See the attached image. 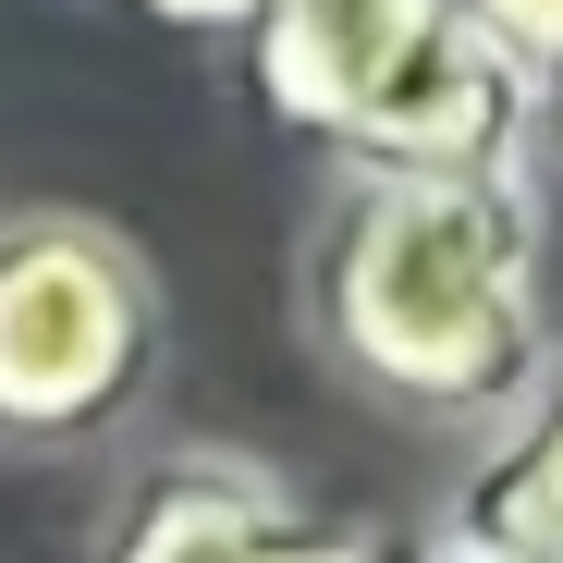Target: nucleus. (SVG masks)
Masks as SVG:
<instances>
[{
	"mask_svg": "<svg viewBox=\"0 0 563 563\" xmlns=\"http://www.w3.org/2000/svg\"><path fill=\"white\" fill-rule=\"evenodd\" d=\"M307 343L405 417L503 429L539 380V184L343 172L307 233Z\"/></svg>",
	"mask_w": 563,
	"mask_h": 563,
	"instance_id": "nucleus-1",
	"label": "nucleus"
},
{
	"mask_svg": "<svg viewBox=\"0 0 563 563\" xmlns=\"http://www.w3.org/2000/svg\"><path fill=\"white\" fill-rule=\"evenodd\" d=\"M159 380V282L86 209L0 221V441H99Z\"/></svg>",
	"mask_w": 563,
	"mask_h": 563,
	"instance_id": "nucleus-2",
	"label": "nucleus"
},
{
	"mask_svg": "<svg viewBox=\"0 0 563 563\" xmlns=\"http://www.w3.org/2000/svg\"><path fill=\"white\" fill-rule=\"evenodd\" d=\"M453 37V0H257L245 13V74L269 123L319 135L331 159L367 147V123L393 111V86Z\"/></svg>",
	"mask_w": 563,
	"mask_h": 563,
	"instance_id": "nucleus-3",
	"label": "nucleus"
},
{
	"mask_svg": "<svg viewBox=\"0 0 563 563\" xmlns=\"http://www.w3.org/2000/svg\"><path fill=\"white\" fill-rule=\"evenodd\" d=\"M295 527L307 515H295V490H282L269 465H245V453H172V465H147V478L123 490L99 563H257L269 539H295Z\"/></svg>",
	"mask_w": 563,
	"mask_h": 563,
	"instance_id": "nucleus-4",
	"label": "nucleus"
},
{
	"mask_svg": "<svg viewBox=\"0 0 563 563\" xmlns=\"http://www.w3.org/2000/svg\"><path fill=\"white\" fill-rule=\"evenodd\" d=\"M441 551H563V343L539 355L490 453L465 465V490L441 503Z\"/></svg>",
	"mask_w": 563,
	"mask_h": 563,
	"instance_id": "nucleus-5",
	"label": "nucleus"
},
{
	"mask_svg": "<svg viewBox=\"0 0 563 563\" xmlns=\"http://www.w3.org/2000/svg\"><path fill=\"white\" fill-rule=\"evenodd\" d=\"M453 13L478 25V49H490L503 74H527V86L563 74V0H453Z\"/></svg>",
	"mask_w": 563,
	"mask_h": 563,
	"instance_id": "nucleus-6",
	"label": "nucleus"
},
{
	"mask_svg": "<svg viewBox=\"0 0 563 563\" xmlns=\"http://www.w3.org/2000/svg\"><path fill=\"white\" fill-rule=\"evenodd\" d=\"M257 563H393V551H380V539H355V527H319V515H307L295 539H269Z\"/></svg>",
	"mask_w": 563,
	"mask_h": 563,
	"instance_id": "nucleus-7",
	"label": "nucleus"
},
{
	"mask_svg": "<svg viewBox=\"0 0 563 563\" xmlns=\"http://www.w3.org/2000/svg\"><path fill=\"white\" fill-rule=\"evenodd\" d=\"M147 13H159V25H245L257 0H147Z\"/></svg>",
	"mask_w": 563,
	"mask_h": 563,
	"instance_id": "nucleus-8",
	"label": "nucleus"
},
{
	"mask_svg": "<svg viewBox=\"0 0 563 563\" xmlns=\"http://www.w3.org/2000/svg\"><path fill=\"white\" fill-rule=\"evenodd\" d=\"M417 563H563V551H441V539H429Z\"/></svg>",
	"mask_w": 563,
	"mask_h": 563,
	"instance_id": "nucleus-9",
	"label": "nucleus"
},
{
	"mask_svg": "<svg viewBox=\"0 0 563 563\" xmlns=\"http://www.w3.org/2000/svg\"><path fill=\"white\" fill-rule=\"evenodd\" d=\"M539 147H551V159H563V74H551V86H539Z\"/></svg>",
	"mask_w": 563,
	"mask_h": 563,
	"instance_id": "nucleus-10",
	"label": "nucleus"
}]
</instances>
